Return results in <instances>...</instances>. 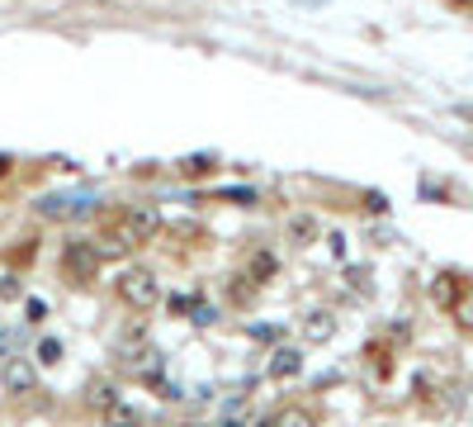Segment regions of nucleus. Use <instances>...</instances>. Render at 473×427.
<instances>
[{"label":"nucleus","mask_w":473,"mask_h":427,"mask_svg":"<svg viewBox=\"0 0 473 427\" xmlns=\"http://www.w3.org/2000/svg\"><path fill=\"white\" fill-rule=\"evenodd\" d=\"M114 285H118V300H124L128 309H157L161 304V285H157L151 271H124Z\"/></svg>","instance_id":"obj_1"},{"label":"nucleus","mask_w":473,"mask_h":427,"mask_svg":"<svg viewBox=\"0 0 473 427\" xmlns=\"http://www.w3.org/2000/svg\"><path fill=\"white\" fill-rule=\"evenodd\" d=\"M0 380H5V394H33V385H39V370H33V361H5Z\"/></svg>","instance_id":"obj_3"},{"label":"nucleus","mask_w":473,"mask_h":427,"mask_svg":"<svg viewBox=\"0 0 473 427\" xmlns=\"http://www.w3.org/2000/svg\"><path fill=\"white\" fill-rule=\"evenodd\" d=\"M105 423L109 427H142V414L133 404H124V399H114L109 408H105Z\"/></svg>","instance_id":"obj_5"},{"label":"nucleus","mask_w":473,"mask_h":427,"mask_svg":"<svg viewBox=\"0 0 473 427\" xmlns=\"http://www.w3.org/2000/svg\"><path fill=\"white\" fill-rule=\"evenodd\" d=\"M90 399H95L99 408H109V404L118 399V389H114L109 380H95V385H90Z\"/></svg>","instance_id":"obj_7"},{"label":"nucleus","mask_w":473,"mask_h":427,"mask_svg":"<svg viewBox=\"0 0 473 427\" xmlns=\"http://www.w3.org/2000/svg\"><path fill=\"white\" fill-rule=\"evenodd\" d=\"M5 176H10V161H5V157H0V180H5Z\"/></svg>","instance_id":"obj_10"},{"label":"nucleus","mask_w":473,"mask_h":427,"mask_svg":"<svg viewBox=\"0 0 473 427\" xmlns=\"http://www.w3.org/2000/svg\"><path fill=\"white\" fill-rule=\"evenodd\" d=\"M157 209H147V205H133L118 214V223H114V238H118V248H133V242H142L157 233Z\"/></svg>","instance_id":"obj_2"},{"label":"nucleus","mask_w":473,"mask_h":427,"mask_svg":"<svg viewBox=\"0 0 473 427\" xmlns=\"http://www.w3.org/2000/svg\"><path fill=\"white\" fill-rule=\"evenodd\" d=\"M95 266H99V252L95 248H66V275H95Z\"/></svg>","instance_id":"obj_4"},{"label":"nucleus","mask_w":473,"mask_h":427,"mask_svg":"<svg viewBox=\"0 0 473 427\" xmlns=\"http://www.w3.org/2000/svg\"><path fill=\"white\" fill-rule=\"evenodd\" d=\"M270 427H317L308 414H303V408H284V414L275 418V423H270Z\"/></svg>","instance_id":"obj_6"},{"label":"nucleus","mask_w":473,"mask_h":427,"mask_svg":"<svg viewBox=\"0 0 473 427\" xmlns=\"http://www.w3.org/2000/svg\"><path fill=\"white\" fill-rule=\"evenodd\" d=\"M275 375H294L298 370V352H275V366H270Z\"/></svg>","instance_id":"obj_8"},{"label":"nucleus","mask_w":473,"mask_h":427,"mask_svg":"<svg viewBox=\"0 0 473 427\" xmlns=\"http://www.w3.org/2000/svg\"><path fill=\"white\" fill-rule=\"evenodd\" d=\"M39 356H43V361H57V356H62V347H57V342H53V337H47V342H43V347H39Z\"/></svg>","instance_id":"obj_9"}]
</instances>
